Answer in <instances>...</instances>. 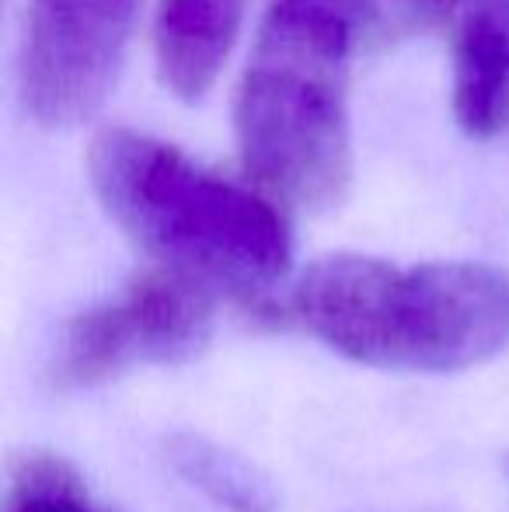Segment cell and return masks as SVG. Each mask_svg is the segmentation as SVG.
<instances>
[{
  "mask_svg": "<svg viewBox=\"0 0 509 512\" xmlns=\"http://www.w3.org/2000/svg\"><path fill=\"white\" fill-rule=\"evenodd\" d=\"M213 293L171 272H147L119 300L67 324L56 349L63 387H95L136 363H185L213 335Z\"/></svg>",
  "mask_w": 509,
  "mask_h": 512,
  "instance_id": "5",
  "label": "cell"
},
{
  "mask_svg": "<svg viewBox=\"0 0 509 512\" xmlns=\"http://www.w3.org/2000/svg\"><path fill=\"white\" fill-rule=\"evenodd\" d=\"M7 512H102L88 502L77 478L56 460H28L14 478Z\"/></svg>",
  "mask_w": 509,
  "mask_h": 512,
  "instance_id": "9",
  "label": "cell"
},
{
  "mask_svg": "<svg viewBox=\"0 0 509 512\" xmlns=\"http://www.w3.org/2000/svg\"><path fill=\"white\" fill-rule=\"evenodd\" d=\"M415 14H443L457 4V0H405Z\"/></svg>",
  "mask_w": 509,
  "mask_h": 512,
  "instance_id": "10",
  "label": "cell"
},
{
  "mask_svg": "<svg viewBox=\"0 0 509 512\" xmlns=\"http://www.w3.org/2000/svg\"><path fill=\"white\" fill-rule=\"evenodd\" d=\"M454 115L475 140L509 133V0H478L457 28Z\"/></svg>",
  "mask_w": 509,
  "mask_h": 512,
  "instance_id": "7",
  "label": "cell"
},
{
  "mask_svg": "<svg viewBox=\"0 0 509 512\" xmlns=\"http://www.w3.org/2000/svg\"><path fill=\"white\" fill-rule=\"evenodd\" d=\"M88 178L105 213L157 269L213 297L258 300L290 269L279 206L157 136L105 129L91 140Z\"/></svg>",
  "mask_w": 509,
  "mask_h": 512,
  "instance_id": "2",
  "label": "cell"
},
{
  "mask_svg": "<svg viewBox=\"0 0 509 512\" xmlns=\"http://www.w3.org/2000/svg\"><path fill=\"white\" fill-rule=\"evenodd\" d=\"M248 0H161L154 56L164 88L182 102H199L213 88L234 49Z\"/></svg>",
  "mask_w": 509,
  "mask_h": 512,
  "instance_id": "6",
  "label": "cell"
},
{
  "mask_svg": "<svg viewBox=\"0 0 509 512\" xmlns=\"http://www.w3.org/2000/svg\"><path fill=\"white\" fill-rule=\"evenodd\" d=\"M143 0H25L21 102L42 129L88 122L116 88Z\"/></svg>",
  "mask_w": 509,
  "mask_h": 512,
  "instance_id": "4",
  "label": "cell"
},
{
  "mask_svg": "<svg viewBox=\"0 0 509 512\" xmlns=\"http://www.w3.org/2000/svg\"><path fill=\"white\" fill-rule=\"evenodd\" d=\"M377 0H269L234 98L245 171L269 199L325 213L353 185L349 67Z\"/></svg>",
  "mask_w": 509,
  "mask_h": 512,
  "instance_id": "1",
  "label": "cell"
},
{
  "mask_svg": "<svg viewBox=\"0 0 509 512\" xmlns=\"http://www.w3.org/2000/svg\"><path fill=\"white\" fill-rule=\"evenodd\" d=\"M168 460L192 488L217 502L227 512H272L276 509V488L262 471L245 460L241 453H231L224 446L210 443L203 436H182L168 439Z\"/></svg>",
  "mask_w": 509,
  "mask_h": 512,
  "instance_id": "8",
  "label": "cell"
},
{
  "mask_svg": "<svg viewBox=\"0 0 509 512\" xmlns=\"http://www.w3.org/2000/svg\"><path fill=\"white\" fill-rule=\"evenodd\" d=\"M290 310L353 363L457 373L509 342V276L478 262L398 269L367 255H328L300 276Z\"/></svg>",
  "mask_w": 509,
  "mask_h": 512,
  "instance_id": "3",
  "label": "cell"
}]
</instances>
